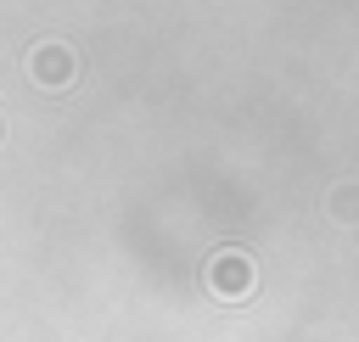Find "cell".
I'll return each mask as SVG.
<instances>
[{
    "mask_svg": "<svg viewBox=\"0 0 359 342\" xmlns=\"http://www.w3.org/2000/svg\"><path fill=\"white\" fill-rule=\"evenodd\" d=\"M208 286H213V297H247V292H252V264H247V252H219V258L208 264Z\"/></svg>",
    "mask_w": 359,
    "mask_h": 342,
    "instance_id": "6da1fadb",
    "label": "cell"
},
{
    "mask_svg": "<svg viewBox=\"0 0 359 342\" xmlns=\"http://www.w3.org/2000/svg\"><path fill=\"white\" fill-rule=\"evenodd\" d=\"M67 67H73V62H67V50H62V45H45V50L34 56V73H39L45 84H62V78H67Z\"/></svg>",
    "mask_w": 359,
    "mask_h": 342,
    "instance_id": "7a4b0ae2",
    "label": "cell"
}]
</instances>
